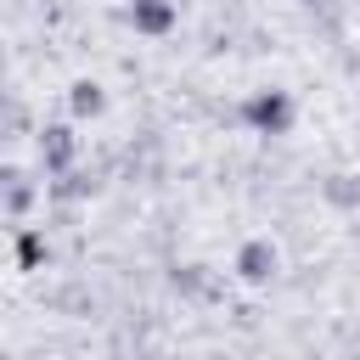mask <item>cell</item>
<instances>
[{
	"label": "cell",
	"instance_id": "8",
	"mask_svg": "<svg viewBox=\"0 0 360 360\" xmlns=\"http://www.w3.org/2000/svg\"><path fill=\"white\" fill-rule=\"evenodd\" d=\"M174 287H180L186 298H214V292H219L214 276H208L202 264H180V270H174Z\"/></svg>",
	"mask_w": 360,
	"mask_h": 360
},
{
	"label": "cell",
	"instance_id": "4",
	"mask_svg": "<svg viewBox=\"0 0 360 360\" xmlns=\"http://www.w3.org/2000/svg\"><path fill=\"white\" fill-rule=\"evenodd\" d=\"M174 22H180V6H174V0H129V28H135V34L163 39Z\"/></svg>",
	"mask_w": 360,
	"mask_h": 360
},
{
	"label": "cell",
	"instance_id": "10",
	"mask_svg": "<svg viewBox=\"0 0 360 360\" xmlns=\"http://www.w3.org/2000/svg\"><path fill=\"white\" fill-rule=\"evenodd\" d=\"M321 191H326V202H338V208H360V174H332Z\"/></svg>",
	"mask_w": 360,
	"mask_h": 360
},
{
	"label": "cell",
	"instance_id": "9",
	"mask_svg": "<svg viewBox=\"0 0 360 360\" xmlns=\"http://www.w3.org/2000/svg\"><path fill=\"white\" fill-rule=\"evenodd\" d=\"M39 259H45V236L34 225H22L17 231V270H39Z\"/></svg>",
	"mask_w": 360,
	"mask_h": 360
},
{
	"label": "cell",
	"instance_id": "1",
	"mask_svg": "<svg viewBox=\"0 0 360 360\" xmlns=\"http://www.w3.org/2000/svg\"><path fill=\"white\" fill-rule=\"evenodd\" d=\"M242 124L253 135H287L292 129V96L287 90H253L242 101Z\"/></svg>",
	"mask_w": 360,
	"mask_h": 360
},
{
	"label": "cell",
	"instance_id": "7",
	"mask_svg": "<svg viewBox=\"0 0 360 360\" xmlns=\"http://www.w3.org/2000/svg\"><path fill=\"white\" fill-rule=\"evenodd\" d=\"M28 202H34L28 174H22V169H6V214H11V219H22V214H28Z\"/></svg>",
	"mask_w": 360,
	"mask_h": 360
},
{
	"label": "cell",
	"instance_id": "3",
	"mask_svg": "<svg viewBox=\"0 0 360 360\" xmlns=\"http://www.w3.org/2000/svg\"><path fill=\"white\" fill-rule=\"evenodd\" d=\"M276 270H281V253H276V242L253 236V242H242V248H236V276H242V281L264 287V281H270Z\"/></svg>",
	"mask_w": 360,
	"mask_h": 360
},
{
	"label": "cell",
	"instance_id": "6",
	"mask_svg": "<svg viewBox=\"0 0 360 360\" xmlns=\"http://www.w3.org/2000/svg\"><path fill=\"white\" fill-rule=\"evenodd\" d=\"M101 180L90 174V169H68V174H51V197H62V202H73V197H90Z\"/></svg>",
	"mask_w": 360,
	"mask_h": 360
},
{
	"label": "cell",
	"instance_id": "5",
	"mask_svg": "<svg viewBox=\"0 0 360 360\" xmlns=\"http://www.w3.org/2000/svg\"><path fill=\"white\" fill-rule=\"evenodd\" d=\"M68 107H73V118H96V112H107V90L96 79H79L68 90Z\"/></svg>",
	"mask_w": 360,
	"mask_h": 360
},
{
	"label": "cell",
	"instance_id": "2",
	"mask_svg": "<svg viewBox=\"0 0 360 360\" xmlns=\"http://www.w3.org/2000/svg\"><path fill=\"white\" fill-rule=\"evenodd\" d=\"M34 152H39L45 174H68V169L79 163V135H73L68 124H45V129L34 135Z\"/></svg>",
	"mask_w": 360,
	"mask_h": 360
}]
</instances>
